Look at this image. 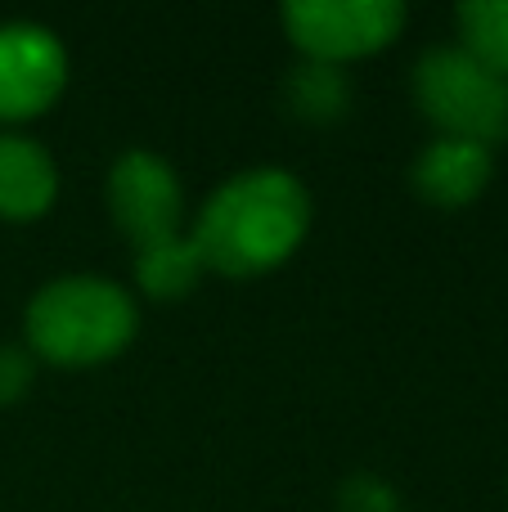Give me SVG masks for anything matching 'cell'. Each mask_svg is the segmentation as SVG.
I'll use <instances>...</instances> for the list:
<instances>
[{
    "label": "cell",
    "instance_id": "1",
    "mask_svg": "<svg viewBox=\"0 0 508 512\" xmlns=\"http://www.w3.org/2000/svg\"><path fill=\"white\" fill-rule=\"evenodd\" d=\"M306 225L311 198L302 180L279 167H252L207 198L189 239L207 270L261 274L302 243Z\"/></svg>",
    "mask_w": 508,
    "mask_h": 512
},
{
    "label": "cell",
    "instance_id": "2",
    "mask_svg": "<svg viewBox=\"0 0 508 512\" xmlns=\"http://www.w3.org/2000/svg\"><path fill=\"white\" fill-rule=\"evenodd\" d=\"M131 292L99 274H63L27 301V351L50 364H99L135 337Z\"/></svg>",
    "mask_w": 508,
    "mask_h": 512
},
{
    "label": "cell",
    "instance_id": "3",
    "mask_svg": "<svg viewBox=\"0 0 508 512\" xmlns=\"http://www.w3.org/2000/svg\"><path fill=\"white\" fill-rule=\"evenodd\" d=\"M414 99L441 135L491 149L508 135V81L464 45H432L414 63Z\"/></svg>",
    "mask_w": 508,
    "mask_h": 512
},
{
    "label": "cell",
    "instance_id": "4",
    "mask_svg": "<svg viewBox=\"0 0 508 512\" xmlns=\"http://www.w3.org/2000/svg\"><path fill=\"white\" fill-rule=\"evenodd\" d=\"M284 27L306 59L342 63L374 54L405 27L401 0H288Z\"/></svg>",
    "mask_w": 508,
    "mask_h": 512
},
{
    "label": "cell",
    "instance_id": "5",
    "mask_svg": "<svg viewBox=\"0 0 508 512\" xmlns=\"http://www.w3.org/2000/svg\"><path fill=\"white\" fill-rule=\"evenodd\" d=\"M108 207H113L122 234L140 248L153 243H167L180 234V212H185V198H180V180L158 153L131 149L113 162L108 171Z\"/></svg>",
    "mask_w": 508,
    "mask_h": 512
},
{
    "label": "cell",
    "instance_id": "6",
    "mask_svg": "<svg viewBox=\"0 0 508 512\" xmlns=\"http://www.w3.org/2000/svg\"><path fill=\"white\" fill-rule=\"evenodd\" d=\"M68 54L41 23H0V117H36L59 99Z\"/></svg>",
    "mask_w": 508,
    "mask_h": 512
},
{
    "label": "cell",
    "instance_id": "7",
    "mask_svg": "<svg viewBox=\"0 0 508 512\" xmlns=\"http://www.w3.org/2000/svg\"><path fill=\"white\" fill-rule=\"evenodd\" d=\"M495 158L486 144L455 140V135H437L428 149L414 158V189L437 207H464L491 185Z\"/></svg>",
    "mask_w": 508,
    "mask_h": 512
},
{
    "label": "cell",
    "instance_id": "8",
    "mask_svg": "<svg viewBox=\"0 0 508 512\" xmlns=\"http://www.w3.org/2000/svg\"><path fill=\"white\" fill-rule=\"evenodd\" d=\"M59 171L54 158L27 135H0V216L32 221L54 203Z\"/></svg>",
    "mask_w": 508,
    "mask_h": 512
},
{
    "label": "cell",
    "instance_id": "9",
    "mask_svg": "<svg viewBox=\"0 0 508 512\" xmlns=\"http://www.w3.org/2000/svg\"><path fill=\"white\" fill-rule=\"evenodd\" d=\"M203 270L207 265L189 234H176L167 243H153V248L135 252V279H140V288L149 297H185Z\"/></svg>",
    "mask_w": 508,
    "mask_h": 512
},
{
    "label": "cell",
    "instance_id": "10",
    "mask_svg": "<svg viewBox=\"0 0 508 512\" xmlns=\"http://www.w3.org/2000/svg\"><path fill=\"white\" fill-rule=\"evenodd\" d=\"M288 90V104H293L297 117L306 122H333V117L347 113L351 104V81L338 63H320V59H306L288 72L284 81Z\"/></svg>",
    "mask_w": 508,
    "mask_h": 512
},
{
    "label": "cell",
    "instance_id": "11",
    "mask_svg": "<svg viewBox=\"0 0 508 512\" xmlns=\"http://www.w3.org/2000/svg\"><path fill=\"white\" fill-rule=\"evenodd\" d=\"M464 50L508 81V0H468L459 5Z\"/></svg>",
    "mask_w": 508,
    "mask_h": 512
},
{
    "label": "cell",
    "instance_id": "12",
    "mask_svg": "<svg viewBox=\"0 0 508 512\" xmlns=\"http://www.w3.org/2000/svg\"><path fill=\"white\" fill-rule=\"evenodd\" d=\"M338 508L342 512H405L401 495L383 477H374V472H356V477L342 481Z\"/></svg>",
    "mask_w": 508,
    "mask_h": 512
},
{
    "label": "cell",
    "instance_id": "13",
    "mask_svg": "<svg viewBox=\"0 0 508 512\" xmlns=\"http://www.w3.org/2000/svg\"><path fill=\"white\" fill-rule=\"evenodd\" d=\"M36 373V355L27 346H0V405H14L27 387H32Z\"/></svg>",
    "mask_w": 508,
    "mask_h": 512
}]
</instances>
